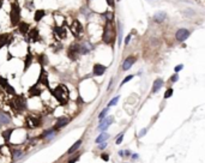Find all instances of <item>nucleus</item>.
Wrapping results in <instances>:
<instances>
[{
  "instance_id": "obj_1",
  "label": "nucleus",
  "mask_w": 205,
  "mask_h": 163,
  "mask_svg": "<svg viewBox=\"0 0 205 163\" xmlns=\"http://www.w3.org/2000/svg\"><path fill=\"white\" fill-rule=\"evenodd\" d=\"M115 25H114L113 21H107L106 22V25L103 28V35H102V40L104 43L107 45H113L114 41H115Z\"/></svg>"
},
{
  "instance_id": "obj_2",
  "label": "nucleus",
  "mask_w": 205,
  "mask_h": 163,
  "mask_svg": "<svg viewBox=\"0 0 205 163\" xmlns=\"http://www.w3.org/2000/svg\"><path fill=\"white\" fill-rule=\"evenodd\" d=\"M52 94H53V96L55 97V99L58 100V102L60 104H66L67 103V101H69V90H67V88L65 85L56 86L52 91Z\"/></svg>"
},
{
  "instance_id": "obj_3",
  "label": "nucleus",
  "mask_w": 205,
  "mask_h": 163,
  "mask_svg": "<svg viewBox=\"0 0 205 163\" xmlns=\"http://www.w3.org/2000/svg\"><path fill=\"white\" fill-rule=\"evenodd\" d=\"M10 21L12 27H17L21 22V7L17 3L11 4V11H10Z\"/></svg>"
},
{
  "instance_id": "obj_4",
  "label": "nucleus",
  "mask_w": 205,
  "mask_h": 163,
  "mask_svg": "<svg viewBox=\"0 0 205 163\" xmlns=\"http://www.w3.org/2000/svg\"><path fill=\"white\" fill-rule=\"evenodd\" d=\"M10 104H11V107L13 109H16L18 113H22L27 109V100L24 96H16L10 102Z\"/></svg>"
},
{
  "instance_id": "obj_5",
  "label": "nucleus",
  "mask_w": 205,
  "mask_h": 163,
  "mask_svg": "<svg viewBox=\"0 0 205 163\" xmlns=\"http://www.w3.org/2000/svg\"><path fill=\"white\" fill-rule=\"evenodd\" d=\"M67 55L71 60H76L78 58V55H80V43H72L69 47Z\"/></svg>"
},
{
  "instance_id": "obj_6",
  "label": "nucleus",
  "mask_w": 205,
  "mask_h": 163,
  "mask_svg": "<svg viewBox=\"0 0 205 163\" xmlns=\"http://www.w3.org/2000/svg\"><path fill=\"white\" fill-rule=\"evenodd\" d=\"M83 30H84V28H83L82 23L78 19H75V21L72 22V24H71V31H72V34H73V36H75V37H79L82 34H83Z\"/></svg>"
},
{
  "instance_id": "obj_7",
  "label": "nucleus",
  "mask_w": 205,
  "mask_h": 163,
  "mask_svg": "<svg viewBox=\"0 0 205 163\" xmlns=\"http://www.w3.org/2000/svg\"><path fill=\"white\" fill-rule=\"evenodd\" d=\"M190 36V30L188 29H179L176 31V34H175V38L176 41H179V42H184V41Z\"/></svg>"
},
{
  "instance_id": "obj_8",
  "label": "nucleus",
  "mask_w": 205,
  "mask_h": 163,
  "mask_svg": "<svg viewBox=\"0 0 205 163\" xmlns=\"http://www.w3.org/2000/svg\"><path fill=\"white\" fill-rule=\"evenodd\" d=\"M10 122H11L10 114H7V113H5V112L0 110V128H1L3 126H5V125H9Z\"/></svg>"
},
{
  "instance_id": "obj_9",
  "label": "nucleus",
  "mask_w": 205,
  "mask_h": 163,
  "mask_svg": "<svg viewBox=\"0 0 205 163\" xmlns=\"http://www.w3.org/2000/svg\"><path fill=\"white\" fill-rule=\"evenodd\" d=\"M54 34L58 36L60 40H64V38H66L67 36V30L65 27H55L54 28Z\"/></svg>"
},
{
  "instance_id": "obj_10",
  "label": "nucleus",
  "mask_w": 205,
  "mask_h": 163,
  "mask_svg": "<svg viewBox=\"0 0 205 163\" xmlns=\"http://www.w3.org/2000/svg\"><path fill=\"white\" fill-rule=\"evenodd\" d=\"M113 116H108V118H104L103 120H101L100 122V127H98V129H101V131H106V129L108 128V126L113 122Z\"/></svg>"
},
{
  "instance_id": "obj_11",
  "label": "nucleus",
  "mask_w": 205,
  "mask_h": 163,
  "mask_svg": "<svg viewBox=\"0 0 205 163\" xmlns=\"http://www.w3.org/2000/svg\"><path fill=\"white\" fill-rule=\"evenodd\" d=\"M69 122H70V119H69V118H66V116H60V118L56 119L55 128H56V129H58V128H62V127L66 126Z\"/></svg>"
},
{
  "instance_id": "obj_12",
  "label": "nucleus",
  "mask_w": 205,
  "mask_h": 163,
  "mask_svg": "<svg viewBox=\"0 0 205 163\" xmlns=\"http://www.w3.org/2000/svg\"><path fill=\"white\" fill-rule=\"evenodd\" d=\"M134 62H136V58H134V56H128V58H126V60L124 61V64H122V70H124V71L130 70L131 67H132V65Z\"/></svg>"
},
{
  "instance_id": "obj_13",
  "label": "nucleus",
  "mask_w": 205,
  "mask_h": 163,
  "mask_svg": "<svg viewBox=\"0 0 205 163\" xmlns=\"http://www.w3.org/2000/svg\"><path fill=\"white\" fill-rule=\"evenodd\" d=\"M17 28H18L19 32H21V34H23V35H28V32L30 31V30H29V29H30V25H29L27 22H19V24L17 25Z\"/></svg>"
},
{
  "instance_id": "obj_14",
  "label": "nucleus",
  "mask_w": 205,
  "mask_h": 163,
  "mask_svg": "<svg viewBox=\"0 0 205 163\" xmlns=\"http://www.w3.org/2000/svg\"><path fill=\"white\" fill-rule=\"evenodd\" d=\"M107 67L104 66V65H101V64H96L94 66V76H102L103 73L106 72Z\"/></svg>"
},
{
  "instance_id": "obj_15",
  "label": "nucleus",
  "mask_w": 205,
  "mask_h": 163,
  "mask_svg": "<svg viewBox=\"0 0 205 163\" xmlns=\"http://www.w3.org/2000/svg\"><path fill=\"white\" fill-rule=\"evenodd\" d=\"M27 122H28L29 127H31V128L38 127V125H40V120L36 116H32V115H30V116L27 118Z\"/></svg>"
},
{
  "instance_id": "obj_16",
  "label": "nucleus",
  "mask_w": 205,
  "mask_h": 163,
  "mask_svg": "<svg viewBox=\"0 0 205 163\" xmlns=\"http://www.w3.org/2000/svg\"><path fill=\"white\" fill-rule=\"evenodd\" d=\"M28 38L30 41H32V42H36V41H38V29L37 28L31 29L28 32Z\"/></svg>"
},
{
  "instance_id": "obj_17",
  "label": "nucleus",
  "mask_w": 205,
  "mask_h": 163,
  "mask_svg": "<svg viewBox=\"0 0 205 163\" xmlns=\"http://www.w3.org/2000/svg\"><path fill=\"white\" fill-rule=\"evenodd\" d=\"M31 62H32V54H31V52H30V48L28 47V54H27L25 60H24V72H25V71L29 68V66L31 65Z\"/></svg>"
},
{
  "instance_id": "obj_18",
  "label": "nucleus",
  "mask_w": 205,
  "mask_h": 163,
  "mask_svg": "<svg viewBox=\"0 0 205 163\" xmlns=\"http://www.w3.org/2000/svg\"><path fill=\"white\" fill-rule=\"evenodd\" d=\"M41 92H42V91H41L40 88H37V83L29 89V96L30 97H37V96L41 95Z\"/></svg>"
},
{
  "instance_id": "obj_19",
  "label": "nucleus",
  "mask_w": 205,
  "mask_h": 163,
  "mask_svg": "<svg viewBox=\"0 0 205 163\" xmlns=\"http://www.w3.org/2000/svg\"><path fill=\"white\" fill-rule=\"evenodd\" d=\"M45 16H46V11L45 10H36L35 13H34V21L36 23H38V22H41L45 18Z\"/></svg>"
},
{
  "instance_id": "obj_20",
  "label": "nucleus",
  "mask_w": 205,
  "mask_h": 163,
  "mask_svg": "<svg viewBox=\"0 0 205 163\" xmlns=\"http://www.w3.org/2000/svg\"><path fill=\"white\" fill-rule=\"evenodd\" d=\"M166 18H167V13L163 12V11H160V12H157L156 14L154 16V21L156 23H162Z\"/></svg>"
},
{
  "instance_id": "obj_21",
  "label": "nucleus",
  "mask_w": 205,
  "mask_h": 163,
  "mask_svg": "<svg viewBox=\"0 0 205 163\" xmlns=\"http://www.w3.org/2000/svg\"><path fill=\"white\" fill-rule=\"evenodd\" d=\"M10 35L9 34H0V49L6 46L7 43H10Z\"/></svg>"
},
{
  "instance_id": "obj_22",
  "label": "nucleus",
  "mask_w": 205,
  "mask_h": 163,
  "mask_svg": "<svg viewBox=\"0 0 205 163\" xmlns=\"http://www.w3.org/2000/svg\"><path fill=\"white\" fill-rule=\"evenodd\" d=\"M162 85H163V80H162L161 78L156 79V80L154 82V85H152V92H156V91H158L160 89L162 88Z\"/></svg>"
},
{
  "instance_id": "obj_23",
  "label": "nucleus",
  "mask_w": 205,
  "mask_h": 163,
  "mask_svg": "<svg viewBox=\"0 0 205 163\" xmlns=\"http://www.w3.org/2000/svg\"><path fill=\"white\" fill-rule=\"evenodd\" d=\"M82 143H83V140H82V139H79V140H77L75 144H73L72 146H71V148L69 149V151H67V153L70 155V153H73V152H75V151H77L79 148H80V145H82Z\"/></svg>"
},
{
  "instance_id": "obj_24",
  "label": "nucleus",
  "mask_w": 205,
  "mask_h": 163,
  "mask_svg": "<svg viewBox=\"0 0 205 163\" xmlns=\"http://www.w3.org/2000/svg\"><path fill=\"white\" fill-rule=\"evenodd\" d=\"M109 138V134L108 133H102V134H100L97 138H96V143H103V142H106Z\"/></svg>"
},
{
  "instance_id": "obj_25",
  "label": "nucleus",
  "mask_w": 205,
  "mask_h": 163,
  "mask_svg": "<svg viewBox=\"0 0 205 163\" xmlns=\"http://www.w3.org/2000/svg\"><path fill=\"white\" fill-rule=\"evenodd\" d=\"M13 132V128H10V129H6L5 132H3V137H4V139L7 142V140H10V138H11V134Z\"/></svg>"
},
{
  "instance_id": "obj_26",
  "label": "nucleus",
  "mask_w": 205,
  "mask_h": 163,
  "mask_svg": "<svg viewBox=\"0 0 205 163\" xmlns=\"http://www.w3.org/2000/svg\"><path fill=\"white\" fill-rule=\"evenodd\" d=\"M23 156V152L21 151V150H14L13 152H12V158H13V161H17L18 158H21Z\"/></svg>"
},
{
  "instance_id": "obj_27",
  "label": "nucleus",
  "mask_w": 205,
  "mask_h": 163,
  "mask_svg": "<svg viewBox=\"0 0 205 163\" xmlns=\"http://www.w3.org/2000/svg\"><path fill=\"white\" fill-rule=\"evenodd\" d=\"M108 110H109V107H108V105H107V108H104L100 114H98V120H103L104 118H106V115H107V113H108Z\"/></svg>"
},
{
  "instance_id": "obj_28",
  "label": "nucleus",
  "mask_w": 205,
  "mask_h": 163,
  "mask_svg": "<svg viewBox=\"0 0 205 163\" xmlns=\"http://www.w3.org/2000/svg\"><path fill=\"white\" fill-rule=\"evenodd\" d=\"M45 59H47V56H46L45 54L38 55V61L41 62V65H42V66H43V65H45L46 62H48V60H45Z\"/></svg>"
},
{
  "instance_id": "obj_29",
  "label": "nucleus",
  "mask_w": 205,
  "mask_h": 163,
  "mask_svg": "<svg viewBox=\"0 0 205 163\" xmlns=\"http://www.w3.org/2000/svg\"><path fill=\"white\" fill-rule=\"evenodd\" d=\"M119 97L120 96H115V97H114V99L108 103V107H112V105H115L117 103H118V101H119Z\"/></svg>"
},
{
  "instance_id": "obj_30",
  "label": "nucleus",
  "mask_w": 205,
  "mask_h": 163,
  "mask_svg": "<svg viewBox=\"0 0 205 163\" xmlns=\"http://www.w3.org/2000/svg\"><path fill=\"white\" fill-rule=\"evenodd\" d=\"M0 85H1L4 89H5L7 85H9V83H7V80H6L4 77H0Z\"/></svg>"
},
{
  "instance_id": "obj_31",
  "label": "nucleus",
  "mask_w": 205,
  "mask_h": 163,
  "mask_svg": "<svg viewBox=\"0 0 205 163\" xmlns=\"http://www.w3.org/2000/svg\"><path fill=\"white\" fill-rule=\"evenodd\" d=\"M171 95H173V89H171V88H169L168 90L165 92V99H169V97H170Z\"/></svg>"
},
{
  "instance_id": "obj_32",
  "label": "nucleus",
  "mask_w": 205,
  "mask_h": 163,
  "mask_svg": "<svg viewBox=\"0 0 205 163\" xmlns=\"http://www.w3.org/2000/svg\"><path fill=\"white\" fill-rule=\"evenodd\" d=\"M5 90L9 92V94H11V95H14V94H16V92H14V89H13L11 85H7V86L5 88Z\"/></svg>"
},
{
  "instance_id": "obj_33",
  "label": "nucleus",
  "mask_w": 205,
  "mask_h": 163,
  "mask_svg": "<svg viewBox=\"0 0 205 163\" xmlns=\"http://www.w3.org/2000/svg\"><path fill=\"white\" fill-rule=\"evenodd\" d=\"M133 78V75H130V76H127V77H125V79L124 80H122L121 82V85H124V84H126L127 83V82H130L131 79H132Z\"/></svg>"
},
{
  "instance_id": "obj_34",
  "label": "nucleus",
  "mask_w": 205,
  "mask_h": 163,
  "mask_svg": "<svg viewBox=\"0 0 205 163\" xmlns=\"http://www.w3.org/2000/svg\"><path fill=\"white\" fill-rule=\"evenodd\" d=\"M106 3H107V5L109 7H112V9H114L115 7V3H114V0H106Z\"/></svg>"
},
{
  "instance_id": "obj_35",
  "label": "nucleus",
  "mask_w": 205,
  "mask_h": 163,
  "mask_svg": "<svg viewBox=\"0 0 205 163\" xmlns=\"http://www.w3.org/2000/svg\"><path fill=\"white\" fill-rule=\"evenodd\" d=\"M122 139H124V133H121L120 136H119V138H118V139H117V144L119 145L121 142H122Z\"/></svg>"
},
{
  "instance_id": "obj_36",
  "label": "nucleus",
  "mask_w": 205,
  "mask_h": 163,
  "mask_svg": "<svg viewBox=\"0 0 205 163\" xmlns=\"http://www.w3.org/2000/svg\"><path fill=\"white\" fill-rule=\"evenodd\" d=\"M182 65H178V66H175V68H174V71H175V73H178L179 71H181L182 70Z\"/></svg>"
},
{
  "instance_id": "obj_37",
  "label": "nucleus",
  "mask_w": 205,
  "mask_h": 163,
  "mask_svg": "<svg viewBox=\"0 0 205 163\" xmlns=\"http://www.w3.org/2000/svg\"><path fill=\"white\" fill-rule=\"evenodd\" d=\"M106 146H107V143H101L100 145H98V149H101V150H103V149H106Z\"/></svg>"
},
{
  "instance_id": "obj_38",
  "label": "nucleus",
  "mask_w": 205,
  "mask_h": 163,
  "mask_svg": "<svg viewBox=\"0 0 205 163\" xmlns=\"http://www.w3.org/2000/svg\"><path fill=\"white\" fill-rule=\"evenodd\" d=\"M178 79H179V76H178V73H175L174 76H171V79H170V80H171V82H173V83H174V82H176Z\"/></svg>"
},
{
  "instance_id": "obj_39",
  "label": "nucleus",
  "mask_w": 205,
  "mask_h": 163,
  "mask_svg": "<svg viewBox=\"0 0 205 163\" xmlns=\"http://www.w3.org/2000/svg\"><path fill=\"white\" fill-rule=\"evenodd\" d=\"M101 157H102V160H103V161H108V160H109L108 153H102V156H101Z\"/></svg>"
},
{
  "instance_id": "obj_40",
  "label": "nucleus",
  "mask_w": 205,
  "mask_h": 163,
  "mask_svg": "<svg viewBox=\"0 0 205 163\" xmlns=\"http://www.w3.org/2000/svg\"><path fill=\"white\" fill-rule=\"evenodd\" d=\"M130 40H131V35H127V36H126V38H125V45H128Z\"/></svg>"
},
{
  "instance_id": "obj_41",
  "label": "nucleus",
  "mask_w": 205,
  "mask_h": 163,
  "mask_svg": "<svg viewBox=\"0 0 205 163\" xmlns=\"http://www.w3.org/2000/svg\"><path fill=\"white\" fill-rule=\"evenodd\" d=\"M145 133H146V129H142V131H141V134H139V137H143Z\"/></svg>"
},
{
  "instance_id": "obj_42",
  "label": "nucleus",
  "mask_w": 205,
  "mask_h": 163,
  "mask_svg": "<svg viewBox=\"0 0 205 163\" xmlns=\"http://www.w3.org/2000/svg\"><path fill=\"white\" fill-rule=\"evenodd\" d=\"M76 161H78V157H76V158H73V160H71V161H70L69 163H75Z\"/></svg>"
},
{
  "instance_id": "obj_43",
  "label": "nucleus",
  "mask_w": 205,
  "mask_h": 163,
  "mask_svg": "<svg viewBox=\"0 0 205 163\" xmlns=\"http://www.w3.org/2000/svg\"><path fill=\"white\" fill-rule=\"evenodd\" d=\"M3 4H4V0H0V9H1V6H3Z\"/></svg>"
},
{
  "instance_id": "obj_44",
  "label": "nucleus",
  "mask_w": 205,
  "mask_h": 163,
  "mask_svg": "<svg viewBox=\"0 0 205 163\" xmlns=\"http://www.w3.org/2000/svg\"><path fill=\"white\" fill-rule=\"evenodd\" d=\"M86 1H90V0H86Z\"/></svg>"
},
{
  "instance_id": "obj_45",
  "label": "nucleus",
  "mask_w": 205,
  "mask_h": 163,
  "mask_svg": "<svg viewBox=\"0 0 205 163\" xmlns=\"http://www.w3.org/2000/svg\"><path fill=\"white\" fill-rule=\"evenodd\" d=\"M118 1H120V0H118Z\"/></svg>"
}]
</instances>
